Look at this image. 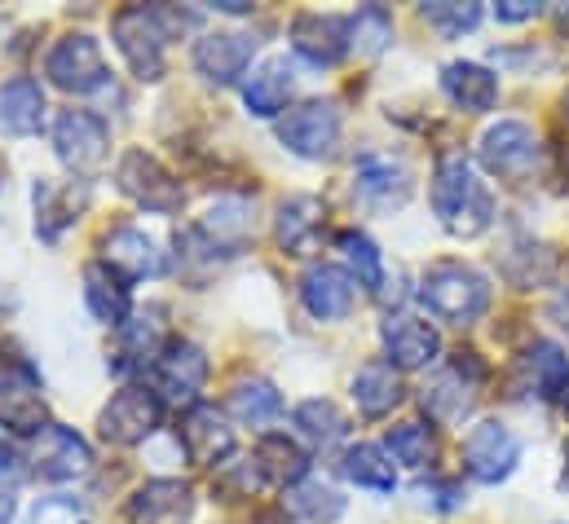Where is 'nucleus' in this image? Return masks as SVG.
Segmentation results:
<instances>
[{"label":"nucleus","mask_w":569,"mask_h":524,"mask_svg":"<svg viewBox=\"0 0 569 524\" xmlns=\"http://www.w3.org/2000/svg\"><path fill=\"white\" fill-rule=\"evenodd\" d=\"M432 212L455 239H477L495 225V194L472 177L463 154H446L432 172Z\"/></svg>","instance_id":"nucleus-1"},{"label":"nucleus","mask_w":569,"mask_h":524,"mask_svg":"<svg viewBox=\"0 0 569 524\" xmlns=\"http://www.w3.org/2000/svg\"><path fill=\"white\" fill-rule=\"evenodd\" d=\"M420 300L432 318L468 326L490 309V278L468 264L441 261L420 278Z\"/></svg>","instance_id":"nucleus-2"},{"label":"nucleus","mask_w":569,"mask_h":524,"mask_svg":"<svg viewBox=\"0 0 569 524\" xmlns=\"http://www.w3.org/2000/svg\"><path fill=\"white\" fill-rule=\"evenodd\" d=\"M111 36H116V49L124 53L129 71L142 84L163 80V71H168V27H163L159 9H146V4L120 9L116 22H111Z\"/></svg>","instance_id":"nucleus-3"},{"label":"nucleus","mask_w":569,"mask_h":524,"mask_svg":"<svg viewBox=\"0 0 569 524\" xmlns=\"http://www.w3.org/2000/svg\"><path fill=\"white\" fill-rule=\"evenodd\" d=\"M477 159L490 177L499 181H530L539 168H543V145L530 124L521 120H499L481 132V145H477Z\"/></svg>","instance_id":"nucleus-4"},{"label":"nucleus","mask_w":569,"mask_h":524,"mask_svg":"<svg viewBox=\"0 0 569 524\" xmlns=\"http://www.w3.org/2000/svg\"><path fill=\"white\" fill-rule=\"evenodd\" d=\"M116 181H120V190H124L138 208L159 212V216H177L181 203H186L181 181H177L154 154H146V150H138V145L120 154V163H116Z\"/></svg>","instance_id":"nucleus-5"},{"label":"nucleus","mask_w":569,"mask_h":524,"mask_svg":"<svg viewBox=\"0 0 569 524\" xmlns=\"http://www.w3.org/2000/svg\"><path fill=\"white\" fill-rule=\"evenodd\" d=\"M44 75H49V84H53V89L76 93V98L98 93V89L111 80V71H107V58H102L98 40H93V36H84V31H71V36H62V40L49 49V58H44Z\"/></svg>","instance_id":"nucleus-6"},{"label":"nucleus","mask_w":569,"mask_h":524,"mask_svg":"<svg viewBox=\"0 0 569 524\" xmlns=\"http://www.w3.org/2000/svg\"><path fill=\"white\" fill-rule=\"evenodd\" d=\"M521 463V436L499 423V419H481L468 436H463V472L481 485H499L517 472Z\"/></svg>","instance_id":"nucleus-7"},{"label":"nucleus","mask_w":569,"mask_h":524,"mask_svg":"<svg viewBox=\"0 0 569 524\" xmlns=\"http://www.w3.org/2000/svg\"><path fill=\"white\" fill-rule=\"evenodd\" d=\"M53 150L76 177H98L111 159V132L93 111H62L53 120Z\"/></svg>","instance_id":"nucleus-8"},{"label":"nucleus","mask_w":569,"mask_h":524,"mask_svg":"<svg viewBox=\"0 0 569 524\" xmlns=\"http://www.w3.org/2000/svg\"><path fill=\"white\" fill-rule=\"evenodd\" d=\"M279 141L300 159H331L340 145V107L336 102H300L279 120Z\"/></svg>","instance_id":"nucleus-9"},{"label":"nucleus","mask_w":569,"mask_h":524,"mask_svg":"<svg viewBox=\"0 0 569 524\" xmlns=\"http://www.w3.org/2000/svg\"><path fill=\"white\" fill-rule=\"evenodd\" d=\"M159 423H163V396L154 393V389L133 384V389H120V393L111 396V405L98 419V432L111 445H138Z\"/></svg>","instance_id":"nucleus-10"},{"label":"nucleus","mask_w":569,"mask_h":524,"mask_svg":"<svg viewBox=\"0 0 569 524\" xmlns=\"http://www.w3.org/2000/svg\"><path fill=\"white\" fill-rule=\"evenodd\" d=\"M380 344H385V362L393 371H425L428 362H437V353H441L437 326L425 322V318H411V313L385 318Z\"/></svg>","instance_id":"nucleus-11"},{"label":"nucleus","mask_w":569,"mask_h":524,"mask_svg":"<svg viewBox=\"0 0 569 524\" xmlns=\"http://www.w3.org/2000/svg\"><path fill=\"white\" fill-rule=\"evenodd\" d=\"M150 380H154V393L159 396L194 401L199 389H203V380H208V357L190 340H168L163 353L150 362Z\"/></svg>","instance_id":"nucleus-12"},{"label":"nucleus","mask_w":569,"mask_h":524,"mask_svg":"<svg viewBox=\"0 0 569 524\" xmlns=\"http://www.w3.org/2000/svg\"><path fill=\"white\" fill-rule=\"evenodd\" d=\"M181 450L190 454L194 467H217V463H226L234 454V427H226L217 405L194 401L181 414Z\"/></svg>","instance_id":"nucleus-13"},{"label":"nucleus","mask_w":569,"mask_h":524,"mask_svg":"<svg viewBox=\"0 0 569 524\" xmlns=\"http://www.w3.org/2000/svg\"><path fill=\"white\" fill-rule=\"evenodd\" d=\"M36 472L44 481H76L93 467V450L89 441L76 432V427H62V423H49L40 436H36V454H31Z\"/></svg>","instance_id":"nucleus-14"},{"label":"nucleus","mask_w":569,"mask_h":524,"mask_svg":"<svg viewBox=\"0 0 569 524\" xmlns=\"http://www.w3.org/2000/svg\"><path fill=\"white\" fill-rule=\"evenodd\" d=\"M291 49L309 67H336L349 53V18H340V13H300L291 22Z\"/></svg>","instance_id":"nucleus-15"},{"label":"nucleus","mask_w":569,"mask_h":524,"mask_svg":"<svg viewBox=\"0 0 569 524\" xmlns=\"http://www.w3.org/2000/svg\"><path fill=\"white\" fill-rule=\"evenodd\" d=\"M252 53H257L252 36H243V31H208L194 44V71L203 80H212V84H234L252 67Z\"/></svg>","instance_id":"nucleus-16"},{"label":"nucleus","mask_w":569,"mask_h":524,"mask_svg":"<svg viewBox=\"0 0 569 524\" xmlns=\"http://www.w3.org/2000/svg\"><path fill=\"white\" fill-rule=\"evenodd\" d=\"M353 291H358V282H353V273L340 269V264H309L305 278H300V300H305V309H309L318 322L345 318V313L353 309Z\"/></svg>","instance_id":"nucleus-17"},{"label":"nucleus","mask_w":569,"mask_h":524,"mask_svg":"<svg viewBox=\"0 0 569 524\" xmlns=\"http://www.w3.org/2000/svg\"><path fill=\"white\" fill-rule=\"evenodd\" d=\"M129 524H190L194 490L186 481H146L124 507Z\"/></svg>","instance_id":"nucleus-18"},{"label":"nucleus","mask_w":569,"mask_h":524,"mask_svg":"<svg viewBox=\"0 0 569 524\" xmlns=\"http://www.w3.org/2000/svg\"><path fill=\"white\" fill-rule=\"evenodd\" d=\"M102 264L116 269L124 282H142V278H159L163 273V252H159V243L150 234L133 230V225H120L102 243Z\"/></svg>","instance_id":"nucleus-19"},{"label":"nucleus","mask_w":569,"mask_h":524,"mask_svg":"<svg viewBox=\"0 0 569 524\" xmlns=\"http://www.w3.org/2000/svg\"><path fill=\"white\" fill-rule=\"evenodd\" d=\"M353 181H358V194L376 208H402L411 199V172L393 154H362L353 163Z\"/></svg>","instance_id":"nucleus-20"},{"label":"nucleus","mask_w":569,"mask_h":524,"mask_svg":"<svg viewBox=\"0 0 569 524\" xmlns=\"http://www.w3.org/2000/svg\"><path fill=\"white\" fill-rule=\"evenodd\" d=\"M441 93L468 111V115H486L499 102V75L481 62H446L441 67Z\"/></svg>","instance_id":"nucleus-21"},{"label":"nucleus","mask_w":569,"mask_h":524,"mask_svg":"<svg viewBox=\"0 0 569 524\" xmlns=\"http://www.w3.org/2000/svg\"><path fill=\"white\" fill-rule=\"evenodd\" d=\"M84 304H89V313H93L98 322L124 326V322H129V309H133L129 282H124L116 269H107L102 261L84 264Z\"/></svg>","instance_id":"nucleus-22"},{"label":"nucleus","mask_w":569,"mask_h":524,"mask_svg":"<svg viewBox=\"0 0 569 524\" xmlns=\"http://www.w3.org/2000/svg\"><path fill=\"white\" fill-rule=\"evenodd\" d=\"M291 93H296V67H291L287 58H270V62L243 84V102H248V111L261 115V120L283 115Z\"/></svg>","instance_id":"nucleus-23"},{"label":"nucleus","mask_w":569,"mask_h":524,"mask_svg":"<svg viewBox=\"0 0 569 524\" xmlns=\"http://www.w3.org/2000/svg\"><path fill=\"white\" fill-rule=\"evenodd\" d=\"M44 111H49V107H44V89H40L36 80L18 75V80L0 84V129L4 132H13V137L40 132Z\"/></svg>","instance_id":"nucleus-24"},{"label":"nucleus","mask_w":569,"mask_h":524,"mask_svg":"<svg viewBox=\"0 0 569 524\" xmlns=\"http://www.w3.org/2000/svg\"><path fill=\"white\" fill-rule=\"evenodd\" d=\"M318 230H322V199L296 194V199H287L283 208H279L274 239H279V248H283L287 256H305L313 248Z\"/></svg>","instance_id":"nucleus-25"},{"label":"nucleus","mask_w":569,"mask_h":524,"mask_svg":"<svg viewBox=\"0 0 569 524\" xmlns=\"http://www.w3.org/2000/svg\"><path fill=\"white\" fill-rule=\"evenodd\" d=\"M402 375L389 366V362H371V366H362L358 375H353V401H358V410L367 414V419H385L389 410H398L402 405Z\"/></svg>","instance_id":"nucleus-26"},{"label":"nucleus","mask_w":569,"mask_h":524,"mask_svg":"<svg viewBox=\"0 0 569 524\" xmlns=\"http://www.w3.org/2000/svg\"><path fill=\"white\" fill-rule=\"evenodd\" d=\"M477 380H481V375H463V362H455L450 371H441L425 389L428 414L441 419V423H459V419L472 410V401H477V393H472Z\"/></svg>","instance_id":"nucleus-27"},{"label":"nucleus","mask_w":569,"mask_h":524,"mask_svg":"<svg viewBox=\"0 0 569 524\" xmlns=\"http://www.w3.org/2000/svg\"><path fill=\"white\" fill-rule=\"evenodd\" d=\"M257 467H261V476L266 481H274V485H300L305 481V472H309V454L287 436V432H266L261 441H257Z\"/></svg>","instance_id":"nucleus-28"},{"label":"nucleus","mask_w":569,"mask_h":524,"mask_svg":"<svg viewBox=\"0 0 569 524\" xmlns=\"http://www.w3.org/2000/svg\"><path fill=\"white\" fill-rule=\"evenodd\" d=\"M0 427L13 436H40L49 427V405L36 384H4L0 389Z\"/></svg>","instance_id":"nucleus-29"},{"label":"nucleus","mask_w":569,"mask_h":524,"mask_svg":"<svg viewBox=\"0 0 569 524\" xmlns=\"http://www.w3.org/2000/svg\"><path fill=\"white\" fill-rule=\"evenodd\" d=\"M340 472L358 485V490H376V494H393L398 490V472L385 445H349L340 458Z\"/></svg>","instance_id":"nucleus-30"},{"label":"nucleus","mask_w":569,"mask_h":524,"mask_svg":"<svg viewBox=\"0 0 569 524\" xmlns=\"http://www.w3.org/2000/svg\"><path fill=\"white\" fill-rule=\"evenodd\" d=\"M530 384L543 401H566L569 396V353L552 340H535L526 353Z\"/></svg>","instance_id":"nucleus-31"},{"label":"nucleus","mask_w":569,"mask_h":524,"mask_svg":"<svg viewBox=\"0 0 569 524\" xmlns=\"http://www.w3.org/2000/svg\"><path fill=\"white\" fill-rule=\"evenodd\" d=\"M80 203H84V190H76V185H53V181H40L36 185V230H40V239H58L71 221H76V212H80Z\"/></svg>","instance_id":"nucleus-32"},{"label":"nucleus","mask_w":569,"mask_h":524,"mask_svg":"<svg viewBox=\"0 0 569 524\" xmlns=\"http://www.w3.org/2000/svg\"><path fill=\"white\" fill-rule=\"evenodd\" d=\"M283 503H287V512L300 516L305 524H336L345 516L340 490H331V485H322V481H300V485H291Z\"/></svg>","instance_id":"nucleus-33"},{"label":"nucleus","mask_w":569,"mask_h":524,"mask_svg":"<svg viewBox=\"0 0 569 524\" xmlns=\"http://www.w3.org/2000/svg\"><path fill=\"white\" fill-rule=\"evenodd\" d=\"M226 405H230V414L239 423H252V427H266V423H274L283 414V396H279V389L270 380H243V384H234V393H230Z\"/></svg>","instance_id":"nucleus-34"},{"label":"nucleus","mask_w":569,"mask_h":524,"mask_svg":"<svg viewBox=\"0 0 569 524\" xmlns=\"http://www.w3.org/2000/svg\"><path fill=\"white\" fill-rule=\"evenodd\" d=\"M248 212H252L248 199H221V203L208 208V216H203V234H208L221 252H234V248L252 234V216H248Z\"/></svg>","instance_id":"nucleus-35"},{"label":"nucleus","mask_w":569,"mask_h":524,"mask_svg":"<svg viewBox=\"0 0 569 524\" xmlns=\"http://www.w3.org/2000/svg\"><path fill=\"white\" fill-rule=\"evenodd\" d=\"M296 427H300L305 441H313V445H331V441H340V436L349 432V419H345V410H340L336 401H327V396H309V401L296 405Z\"/></svg>","instance_id":"nucleus-36"},{"label":"nucleus","mask_w":569,"mask_h":524,"mask_svg":"<svg viewBox=\"0 0 569 524\" xmlns=\"http://www.w3.org/2000/svg\"><path fill=\"white\" fill-rule=\"evenodd\" d=\"M336 248L345 252L349 273H353V282H358L362 291H371V295H380V291H385V256H380V248H376L367 234L345 230V234L336 239Z\"/></svg>","instance_id":"nucleus-37"},{"label":"nucleus","mask_w":569,"mask_h":524,"mask_svg":"<svg viewBox=\"0 0 569 524\" xmlns=\"http://www.w3.org/2000/svg\"><path fill=\"white\" fill-rule=\"evenodd\" d=\"M389 40H393V13L385 4H367L349 18V49H358L362 58L385 53Z\"/></svg>","instance_id":"nucleus-38"},{"label":"nucleus","mask_w":569,"mask_h":524,"mask_svg":"<svg viewBox=\"0 0 569 524\" xmlns=\"http://www.w3.org/2000/svg\"><path fill=\"white\" fill-rule=\"evenodd\" d=\"M385 450H389V458H398L407 467H425L437 454V436H432L428 423H398V427H389Z\"/></svg>","instance_id":"nucleus-39"},{"label":"nucleus","mask_w":569,"mask_h":524,"mask_svg":"<svg viewBox=\"0 0 569 524\" xmlns=\"http://www.w3.org/2000/svg\"><path fill=\"white\" fill-rule=\"evenodd\" d=\"M154 318H159V313H150V318H129V322L120 326V331H124V357L150 366V362L163 353L168 340H163V326H159Z\"/></svg>","instance_id":"nucleus-40"},{"label":"nucleus","mask_w":569,"mask_h":524,"mask_svg":"<svg viewBox=\"0 0 569 524\" xmlns=\"http://www.w3.org/2000/svg\"><path fill=\"white\" fill-rule=\"evenodd\" d=\"M420 13H425L428 27H437L441 36H463V31H472L481 22V4H450V0H441V4H425Z\"/></svg>","instance_id":"nucleus-41"},{"label":"nucleus","mask_w":569,"mask_h":524,"mask_svg":"<svg viewBox=\"0 0 569 524\" xmlns=\"http://www.w3.org/2000/svg\"><path fill=\"white\" fill-rule=\"evenodd\" d=\"M31 524H93V521L84 516V507L76 498H44L31 512Z\"/></svg>","instance_id":"nucleus-42"},{"label":"nucleus","mask_w":569,"mask_h":524,"mask_svg":"<svg viewBox=\"0 0 569 524\" xmlns=\"http://www.w3.org/2000/svg\"><path fill=\"white\" fill-rule=\"evenodd\" d=\"M539 13H543L539 0H503V4H495V18H499V22H530V18H539Z\"/></svg>","instance_id":"nucleus-43"},{"label":"nucleus","mask_w":569,"mask_h":524,"mask_svg":"<svg viewBox=\"0 0 569 524\" xmlns=\"http://www.w3.org/2000/svg\"><path fill=\"white\" fill-rule=\"evenodd\" d=\"M18 476H22V454L0 441V481H18Z\"/></svg>","instance_id":"nucleus-44"},{"label":"nucleus","mask_w":569,"mask_h":524,"mask_svg":"<svg viewBox=\"0 0 569 524\" xmlns=\"http://www.w3.org/2000/svg\"><path fill=\"white\" fill-rule=\"evenodd\" d=\"M552 318L561 322V331L569 335V286L561 291V295H557V300H552Z\"/></svg>","instance_id":"nucleus-45"},{"label":"nucleus","mask_w":569,"mask_h":524,"mask_svg":"<svg viewBox=\"0 0 569 524\" xmlns=\"http://www.w3.org/2000/svg\"><path fill=\"white\" fill-rule=\"evenodd\" d=\"M13 521V494L9 490H0V524Z\"/></svg>","instance_id":"nucleus-46"},{"label":"nucleus","mask_w":569,"mask_h":524,"mask_svg":"<svg viewBox=\"0 0 569 524\" xmlns=\"http://www.w3.org/2000/svg\"><path fill=\"white\" fill-rule=\"evenodd\" d=\"M561 485H566V490H569V467H566V481H561Z\"/></svg>","instance_id":"nucleus-47"}]
</instances>
